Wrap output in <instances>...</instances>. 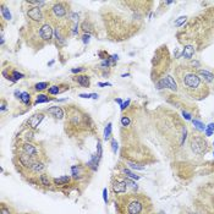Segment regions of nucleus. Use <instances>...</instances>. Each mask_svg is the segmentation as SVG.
<instances>
[{
	"label": "nucleus",
	"instance_id": "obj_1",
	"mask_svg": "<svg viewBox=\"0 0 214 214\" xmlns=\"http://www.w3.org/2000/svg\"><path fill=\"white\" fill-rule=\"evenodd\" d=\"M177 75H179V80L184 92L196 99L206 98V96L208 94V88L196 72L187 69V67H184L177 71Z\"/></svg>",
	"mask_w": 214,
	"mask_h": 214
},
{
	"label": "nucleus",
	"instance_id": "obj_2",
	"mask_svg": "<svg viewBox=\"0 0 214 214\" xmlns=\"http://www.w3.org/2000/svg\"><path fill=\"white\" fill-rule=\"evenodd\" d=\"M190 146L193 153L197 155H202L208 152V142L200 135H192L190 139Z\"/></svg>",
	"mask_w": 214,
	"mask_h": 214
},
{
	"label": "nucleus",
	"instance_id": "obj_3",
	"mask_svg": "<svg viewBox=\"0 0 214 214\" xmlns=\"http://www.w3.org/2000/svg\"><path fill=\"white\" fill-rule=\"evenodd\" d=\"M204 209L208 214H214V185L204 187Z\"/></svg>",
	"mask_w": 214,
	"mask_h": 214
},
{
	"label": "nucleus",
	"instance_id": "obj_4",
	"mask_svg": "<svg viewBox=\"0 0 214 214\" xmlns=\"http://www.w3.org/2000/svg\"><path fill=\"white\" fill-rule=\"evenodd\" d=\"M157 88H158V90H161V88H170L171 91H177V85L173 77L170 75H166L165 77L160 78V80L157 82Z\"/></svg>",
	"mask_w": 214,
	"mask_h": 214
},
{
	"label": "nucleus",
	"instance_id": "obj_5",
	"mask_svg": "<svg viewBox=\"0 0 214 214\" xmlns=\"http://www.w3.org/2000/svg\"><path fill=\"white\" fill-rule=\"evenodd\" d=\"M143 211V204L141 201L133 200L127 206V214H141Z\"/></svg>",
	"mask_w": 214,
	"mask_h": 214
},
{
	"label": "nucleus",
	"instance_id": "obj_6",
	"mask_svg": "<svg viewBox=\"0 0 214 214\" xmlns=\"http://www.w3.org/2000/svg\"><path fill=\"white\" fill-rule=\"evenodd\" d=\"M39 34H40V38L43 40H50L51 37H53V28L50 27V25L45 23L40 27Z\"/></svg>",
	"mask_w": 214,
	"mask_h": 214
},
{
	"label": "nucleus",
	"instance_id": "obj_7",
	"mask_svg": "<svg viewBox=\"0 0 214 214\" xmlns=\"http://www.w3.org/2000/svg\"><path fill=\"white\" fill-rule=\"evenodd\" d=\"M43 119H44V114H42V113L34 114V115H32V116L28 119L27 125H28L31 129H37L38 125L42 122V120H43Z\"/></svg>",
	"mask_w": 214,
	"mask_h": 214
},
{
	"label": "nucleus",
	"instance_id": "obj_8",
	"mask_svg": "<svg viewBox=\"0 0 214 214\" xmlns=\"http://www.w3.org/2000/svg\"><path fill=\"white\" fill-rule=\"evenodd\" d=\"M18 160H20L21 165H23L25 168H29V169H32V166H33L34 161H36L33 159V157H31L28 154H25V153L18 155Z\"/></svg>",
	"mask_w": 214,
	"mask_h": 214
},
{
	"label": "nucleus",
	"instance_id": "obj_9",
	"mask_svg": "<svg viewBox=\"0 0 214 214\" xmlns=\"http://www.w3.org/2000/svg\"><path fill=\"white\" fill-rule=\"evenodd\" d=\"M27 15L29 16V18H32L33 21H38V22H39V21L43 20V15H42L40 8H38V6L31 8L27 11Z\"/></svg>",
	"mask_w": 214,
	"mask_h": 214
},
{
	"label": "nucleus",
	"instance_id": "obj_10",
	"mask_svg": "<svg viewBox=\"0 0 214 214\" xmlns=\"http://www.w3.org/2000/svg\"><path fill=\"white\" fill-rule=\"evenodd\" d=\"M126 189H127V185L126 182L124 180H116L114 181L113 184V191L115 192V193H124V192H126Z\"/></svg>",
	"mask_w": 214,
	"mask_h": 214
},
{
	"label": "nucleus",
	"instance_id": "obj_11",
	"mask_svg": "<svg viewBox=\"0 0 214 214\" xmlns=\"http://www.w3.org/2000/svg\"><path fill=\"white\" fill-rule=\"evenodd\" d=\"M22 150L25 154H28L31 157H36L38 154V148L32 143H25L22 146Z\"/></svg>",
	"mask_w": 214,
	"mask_h": 214
},
{
	"label": "nucleus",
	"instance_id": "obj_12",
	"mask_svg": "<svg viewBox=\"0 0 214 214\" xmlns=\"http://www.w3.org/2000/svg\"><path fill=\"white\" fill-rule=\"evenodd\" d=\"M197 75L201 77V80H203L204 82H213L214 81V75L212 72L207 71V70H198Z\"/></svg>",
	"mask_w": 214,
	"mask_h": 214
},
{
	"label": "nucleus",
	"instance_id": "obj_13",
	"mask_svg": "<svg viewBox=\"0 0 214 214\" xmlns=\"http://www.w3.org/2000/svg\"><path fill=\"white\" fill-rule=\"evenodd\" d=\"M193 55H195V46H193V45H186L185 48H184V50H182L180 58L191 59Z\"/></svg>",
	"mask_w": 214,
	"mask_h": 214
},
{
	"label": "nucleus",
	"instance_id": "obj_14",
	"mask_svg": "<svg viewBox=\"0 0 214 214\" xmlns=\"http://www.w3.org/2000/svg\"><path fill=\"white\" fill-rule=\"evenodd\" d=\"M48 114L53 115L56 119H62V116H64V110H62L60 107H51L48 109Z\"/></svg>",
	"mask_w": 214,
	"mask_h": 214
},
{
	"label": "nucleus",
	"instance_id": "obj_15",
	"mask_svg": "<svg viewBox=\"0 0 214 214\" xmlns=\"http://www.w3.org/2000/svg\"><path fill=\"white\" fill-rule=\"evenodd\" d=\"M53 12L55 16H58V17H64L65 15H66V9L62 6L61 4H56L53 6Z\"/></svg>",
	"mask_w": 214,
	"mask_h": 214
},
{
	"label": "nucleus",
	"instance_id": "obj_16",
	"mask_svg": "<svg viewBox=\"0 0 214 214\" xmlns=\"http://www.w3.org/2000/svg\"><path fill=\"white\" fill-rule=\"evenodd\" d=\"M99 159H101V158H99L97 154H93L91 160L87 163V166H88V168H91L93 171H96L98 169V161H99Z\"/></svg>",
	"mask_w": 214,
	"mask_h": 214
},
{
	"label": "nucleus",
	"instance_id": "obj_17",
	"mask_svg": "<svg viewBox=\"0 0 214 214\" xmlns=\"http://www.w3.org/2000/svg\"><path fill=\"white\" fill-rule=\"evenodd\" d=\"M76 81H77L78 85H81L82 87H85V88L90 87V77L86 76V75L77 76V77H76Z\"/></svg>",
	"mask_w": 214,
	"mask_h": 214
},
{
	"label": "nucleus",
	"instance_id": "obj_18",
	"mask_svg": "<svg viewBox=\"0 0 214 214\" xmlns=\"http://www.w3.org/2000/svg\"><path fill=\"white\" fill-rule=\"evenodd\" d=\"M70 180H71V177L67 176V175L61 176V177H58V179H54V185H56V186H64V185L69 184Z\"/></svg>",
	"mask_w": 214,
	"mask_h": 214
},
{
	"label": "nucleus",
	"instance_id": "obj_19",
	"mask_svg": "<svg viewBox=\"0 0 214 214\" xmlns=\"http://www.w3.org/2000/svg\"><path fill=\"white\" fill-rule=\"evenodd\" d=\"M44 163H42V161H34V164H33V166H32V170L33 173H39V171H42L44 169Z\"/></svg>",
	"mask_w": 214,
	"mask_h": 214
},
{
	"label": "nucleus",
	"instance_id": "obj_20",
	"mask_svg": "<svg viewBox=\"0 0 214 214\" xmlns=\"http://www.w3.org/2000/svg\"><path fill=\"white\" fill-rule=\"evenodd\" d=\"M111 126H113L111 122H109L107 125V127L104 129V139H105V141L111 137Z\"/></svg>",
	"mask_w": 214,
	"mask_h": 214
},
{
	"label": "nucleus",
	"instance_id": "obj_21",
	"mask_svg": "<svg viewBox=\"0 0 214 214\" xmlns=\"http://www.w3.org/2000/svg\"><path fill=\"white\" fill-rule=\"evenodd\" d=\"M71 171H72V177H74V179H81L80 168H78L77 165H72L71 166Z\"/></svg>",
	"mask_w": 214,
	"mask_h": 214
},
{
	"label": "nucleus",
	"instance_id": "obj_22",
	"mask_svg": "<svg viewBox=\"0 0 214 214\" xmlns=\"http://www.w3.org/2000/svg\"><path fill=\"white\" fill-rule=\"evenodd\" d=\"M51 99L48 97V96H45V94H39L37 97V99H36V104H40V103H46V102H50Z\"/></svg>",
	"mask_w": 214,
	"mask_h": 214
},
{
	"label": "nucleus",
	"instance_id": "obj_23",
	"mask_svg": "<svg viewBox=\"0 0 214 214\" xmlns=\"http://www.w3.org/2000/svg\"><path fill=\"white\" fill-rule=\"evenodd\" d=\"M192 124H193V126L197 130H200V131H206V129H207V126H204V124H202L201 121H198V120H192Z\"/></svg>",
	"mask_w": 214,
	"mask_h": 214
},
{
	"label": "nucleus",
	"instance_id": "obj_24",
	"mask_svg": "<svg viewBox=\"0 0 214 214\" xmlns=\"http://www.w3.org/2000/svg\"><path fill=\"white\" fill-rule=\"evenodd\" d=\"M1 15H3V17L5 20H8V21L11 20V12L9 11V9L6 6H3L1 8Z\"/></svg>",
	"mask_w": 214,
	"mask_h": 214
},
{
	"label": "nucleus",
	"instance_id": "obj_25",
	"mask_svg": "<svg viewBox=\"0 0 214 214\" xmlns=\"http://www.w3.org/2000/svg\"><path fill=\"white\" fill-rule=\"evenodd\" d=\"M122 173L125 174V175H127V177H130V179H133V180H138L139 179V176L138 175H136V174H133L131 170H129V169H124L122 170Z\"/></svg>",
	"mask_w": 214,
	"mask_h": 214
},
{
	"label": "nucleus",
	"instance_id": "obj_26",
	"mask_svg": "<svg viewBox=\"0 0 214 214\" xmlns=\"http://www.w3.org/2000/svg\"><path fill=\"white\" fill-rule=\"evenodd\" d=\"M48 86H49L48 82H39L34 86V90L36 91H44L45 88H48Z\"/></svg>",
	"mask_w": 214,
	"mask_h": 214
},
{
	"label": "nucleus",
	"instance_id": "obj_27",
	"mask_svg": "<svg viewBox=\"0 0 214 214\" xmlns=\"http://www.w3.org/2000/svg\"><path fill=\"white\" fill-rule=\"evenodd\" d=\"M29 93L28 92H22V94H21V97H20V101L22 102V103H25V104H29Z\"/></svg>",
	"mask_w": 214,
	"mask_h": 214
},
{
	"label": "nucleus",
	"instance_id": "obj_28",
	"mask_svg": "<svg viewBox=\"0 0 214 214\" xmlns=\"http://www.w3.org/2000/svg\"><path fill=\"white\" fill-rule=\"evenodd\" d=\"M82 29L85 31V32H87L88 34L91 33V31L93 29V27H92V25L90 23V22H87V21H85V22L82 23Z\"/></svg>",
	"mask_w": 214,
	"mask_h": 214
},
{
	"label": "nucleus",
	"instance_id": "obj_29",
	"mask_svg": "<svg viewBox=\"0 0 214 214\" xmlns=\"http://www.w3.org/2000/svg\"><path fill=\"white\" fill-rule=\"evenodd\" d=\"M40 182H42V185H43V186H49L50 182H49L48 175H46V174H42L40 175Z\"/></svg>",
	"mask_w": 214,
	"mask_h": 214
},
{
	"label": "nucleus",
	"instance_id": "obj_30",
	"mask_svg": "<svg viewBox=\"0 0 214 214\" xmlns=\"http://www.w3.org/2000/svg\"><path fill=\"white\" fill-rule=\"evenodd\" d=\"M186 16H181V17H179V18H177L176 21H175V22H174V25H175V27H180V26H182V25H184L185 22H186Z\"/></svg>",
	"mask_w": 214,
	"mask_h": 214
},
{
	"label": "nucleus",
	"instance_id": "obj_31",
	"mask_svg": "<svg viewBox=\"0 0 214 214\" xmlns=\"http://www.w3.org/2000/svg\"><path fill=\"white\" fill-rule=\"evenodd\" d=\"M12 76H14V82L17 81V80H21V78H23V74H21V72H17V71H12Z\"/></svg>",
	"mask_w": 214,
	"mask_h": 214
},
{
	"label": "nucleus",
	"instance_id": "obj_32",
	"mask_svg": "<svg viewBox=\"0 0 214 214\" xmlns=\"http://www.w3.org/2000/svg\"><path fill=\"white\" fill-rule=\"evenodd\" d=\"M124 181L126 182V185H127V186H130V187H133V189H135V187H136V189H137V185L135 184V182H133L131 179H130V177H125V179H124Z\"/></svg>",
	"mask_w": 214,
	"mask_h": 214
},
{
	"label": "nucleus",
	"instance_id": "obj_33",
	"mask_svg": "<svg viewBox=\"0 0 214 214\" xmlns=\"http://www.w3.org/2000/svg\"><path fill=\"white\" fill-rule=\"evenodd\" d=\"M59 92H60V90L58 86H51L49 88V94H58Z\"/></svg>",
	"mask_w": 214,
	"mask_h": 214
},
{
	"label": "nucleus",
	"instance_id": "obj_34",
	"mask_svg": "<svg viewBox=\"0 0 214 214\" xmlns=\"http://www.w3.org/2000/svg\"><path fill=\"white\" fill-rule=\"evenodd\" d=\"M130 168L131 169H135V170H144L146 166H141V165H137V164H133V163H129Z\"/></svg>",
	"mask_w": 214,
	"mask_h": 214
},
{
	"label": "nucleus",
	"instance_id": "obj_35",
	"mask_svg": "<svg viewBox=\"0 0 214 214\" xmlns=\"http://www.w3.org/2000/svg\"><path fill=\"white\" fill-rule=\"evenodd\" d=\"M102 154H103L102 144H101V142H99V141H98V143H97V155L99 157V158H102Z\"/></svg>",
	"mask_w": 214,
	"mask_h": 214
},
{
	"label": "nucleus",
	"instance_id": "obj_36",
	"mask_svg": "<svg viewBox=\"0 0 214 214\" xmlns=\"http://www.w3.org/2000/svg\"><path fill=\"white\" fill-rule=\"evenodd\" d=\"M111 149H113L114 153L118 152V142H116V139H111Z\"/></svg>",
	"mask_w": 214,
	"mask_h": 214
},
{
	"label": "nucleus",
	"instance_id": "obj_37",
	"mask_svg": "<svg viewBox=\"0 0 214 214\" xmlns=\"http://www.w3.org/2000/svg\"><path fill=\"white\" fill-rule=\"evenodd\" d=\"M121 124H122V126H129V125H130V119L127 116H122L121 118Z\"/></svg>",
	"mask_w": 214,
	"mask_h": 214
},
{
	"label": "nucleus",
	"instance_id": "obj_38",
	"mask_svg": "<svg viewBox=\"0 0 214 214\" xmlns=\"http://www.w3.org/2000/svg\"><path fill=\"white\" fill-rule=\"evenodd\" d=\"M90 38H91V34H83V37H82V42H83V44H87V43H90Z\"/></svg>",
	"mask_w": 214,
	"mask_h": 214
},
{
	"label": "nucleus",
	"instance_id": "obj_39",
	"mask_svg": "<svg viewBox=\"0 0 214 214\" xmlns=\"http://www.w3.org/2000/svg\"><path fill=\"white\" fill-rule=\"evenodd\" d=\"M103 200L105 203H108V190L107 189H103Z\"/></svg>",
	"mask_w": 214,
	"mask_h": 214
},
{
	"label": "nucleus",
	"instance_id": "obj_40",
	"mask_svg": "<svg viewBox=\"0 0 214 214\" xmlns=\"http://www.w3.org/2000/svg\"><path fill=\"white\" fill-rule=\"evenodd\" d=\"M98 86H99V87H110L111 83H109V82H99Z\"/></svg>",
	"mask_w": 214,
	"mask_h": 214
},
{
	"label": "nucleus",
	"instance_id": "obj_41",
	"mask_svg": "<svg viewBox=\"0 0 214 214\" xmlns=\"http://www.w3.org/2000/svg\"><path fill=\"white\" fill-rule=\"evenodd\" d=\"M129 104H130V99H127L126 102H124V103H122V105H120V108H121V110H125V108H127V107H129Z\"/></svg>",
	"mask_w": 214,
	"mask_h": 214
},
{
	"label": "nucleus",
	"instance_id": "obj_42",
	"mask_svg": "<svg viewBox=\"0 0 214 214\" xmlns=\"http://www.w3.org/2000/svg\"><path fill=\"white\" fill-rule=\"evenodd\" d=\"M182 115H184V118H185L186 120H191V121H192L191 114H189V113H186V111H182Z\"/></svg>",
	"mask_w": 214,
	"mask_h": 214
},
{
	"label": "nucleus",
	"instance_id": "obj_43",
	"mask_svg": "<svg viewBox=\"0 0 214 214\" xmlns=\"http://www.w3.org/2000/svg\"><path fill=\"white\" fill-rule=\"evenodd\" d=\"M109 65H110V60H109V59L104 60V61L102 62V67H108Z\"/></svg>",
	"mask_w": 214,
	"mask_h": 214
},
{
	"label": "nucleus",
	"instance_id": "obj_44",
	"mask_svg": "<svg viewBox=\"0 0 214 214\" xmlns=\"http://www.w3.org/2000/svg\"><path fill=\"white\" fill-rule=\"evenodd\" d=\"M78 33V25L76 23L75 26H74V29H72V34H74V36H76Z\"/></svg>",
	"mask_w": 214,
	"mask_h": 214
},
{
	"label": "nucleus",
	"instance_id": "obj_45",
	"mask_svg": "<svg viewBox=\"0 0 214 214\" xmlns=\"http://www.w3.org/2000/svg\"><path fill=\"white\" fill-rule=\"evenodd\" d=\"M1 214H10V212H9V209L5 206H3L1 207Z\"/></svg>",
	"mask_w": 214,
	"mask_h": 214
},
{
	"label": "nucleus",
	"instance_id": "obj_46",
	"mask_svg": "<svg viewBox=\"0 0 214 214\" xmlns=\"http://www.w3.org/2000/svg\"><path fill=\"white\" fill-rule=\"evenodd\" d=\"M204 135H206L207 137H209V136H212V135H213V131H211V130L206 129V131H204Z\"/></svg>",
	"mask_w": 214,
	"mask_h": 214
},
{
	"label": "nucleus",
	"instance_id": "obj_47",
	"mask_svg": "<svg viewBox=\"0 0 214 214\" xmlns=\"http://www.w3.org/2000/svg\"><path fill=\"white\" fill-rule=\"evenodd\" d=\"M82 70H83L82 67H77V69H72L71 72H72V74H77V72H80V71H82Z\"/></svg>",
	"mask_w": 214,
	"mask_h": 214
},
{
	"label": "nucleus",
	"instance_id": "obj_48",
	"mask_svg": "<svg viewBox=\"0 0 214 214\" xmlns=\"http://www.w3.org/2000/svg\"><path fill=\"white\" fill-rule=\"evenodd\" d=\"M21 94H22V93H21L18 90H16V91H15V97H16V98H18V99H20Z\"/></svg>",
	"mask_w": 214,
	"mask_h": 214
},
{
	"label": "nucleus",
	"instance_id": "obj_49",
	"mask_svg": "<svg viewBox=\"0 0 214 214\" xmlns=\"http://www.w3.org/2000/svg\"><path fill=\"white\" fill-rule=\"evenodd\" d=\"M80 97H81V98H87V99H90V98H91V94H85V93H81Z\"/></svg>",
	"mask_w": 214,
	"mask_h": 214
},
{
	"label": "nucleus",
	"instance_id": "obj_50",
	"mask_svg": "<svg viewBox=\"0 0 214 214\" xmlns=\"http://www.w3.org/2000/svg\"><path fill=\"white\" fill-rule=\"evenodd\" d=\"M207 129H208V130H211V131H214V124H213V122L209 124V125L207 126Z\"/></svg>",
	"mask_w": 214,
	"mask_h": 214
},
{
	"label": "nucleus",
	"instance_id": "obj_51",
	"mask_svg": "<svg viewBox=\"0 0 214 214\" xmlns=\"http://www.w3.org/2000/svg\"><path fill=\"white\" fill-rule=\"evenodd\" d=\"M111 60H113V61H118V60H119V56H118L116 54L111 55Z\"/></svg>",
	"mask_w": 214,
	"mask_h": 214
},
{
	"label": "nucleus",
	"instance_id": "obj_52",
	"mask_svg": "<svg viewBox=\"0 0 214 214\" xmlns=\"http://www.w3.org/2000/svg\"><path fill=\"white\" fill-rule=\"evenodd\" d=\"M5 109H6V104H5V102H3V103H1V108H0V110L4 111Z\"/></svg>",
	"mask_w": 214,
	"mask_h": 214
},
{
	"label": "nucleus",
	"instance_id": "obj_53",
	"mask_svg": "<svg viewBox=\"0 0 214 214\" xmlns=\"http://www.w3.org/2000/svg\"><path fill=\"white\" fill-rule=\"evenodd\" d=\"M98 97H99L98 93H92V94H91V98L92 99H98Z\"/></svg>",
	"mask_w": 214,
	"mask_h": 214
},
{
	"label": "nucleus",
	"instance_id": "obj_54",
	"mask_svg": "<svg viewBox=\"0 0 214 214\" xmlns=\"http://www.w3.org/2000/svg\"><path fill=\"white\" fill-rule=\"evenodd\" d=\"M115 102H118V103L120 104V105H122V101H121V99H120V98H118V99H115Z\"/></svg>",
	"mask_w": 214,
	"mask_h": 214
},
{
	"label": "nucleus",
	"instance_id": "obj_55",
	"mask_svg": "<svg viewBox=\"0 0 214 214\" xmlns=\"http://www.w3.org/2000/svg\"><path fill=\"white\" fill-rule=\"evenodd\" d=\"M53 64H54V61H53V60H51V61H49V62H48V65H49V66H50V65H53Z\"/></svg>",
	"mask_w": 214,
	"mask_h": 214
},
{
	"label": "nucleus",
	"instance_id": "obj_56",
	"mask_svg": "<svg viewBox=\"0 0 214 214\" xmlns=\"http://www.w3.org/2000/svg\"><path fill=\"white\" fill-rule=\"evenodd\" d=\"M213 146H214V142H213Z\"/></svg>",
	"mask_w": 214,
	"mask_h": 214
},
{
	"label": "nucleus",
	"instance_id": "obj_57",
	"mask_svg": "<svg viewBox=\"0 0 214 214\" xmlns=\"http://www.w3.org/2000/svg\"><path fill=\"white\" fill-rule=\"evenodd\" d=\"M213 155H214V154H213Z\"/></svg>",
	"mask_w": 214,
	"mask_h": 214
}]
</instances>
